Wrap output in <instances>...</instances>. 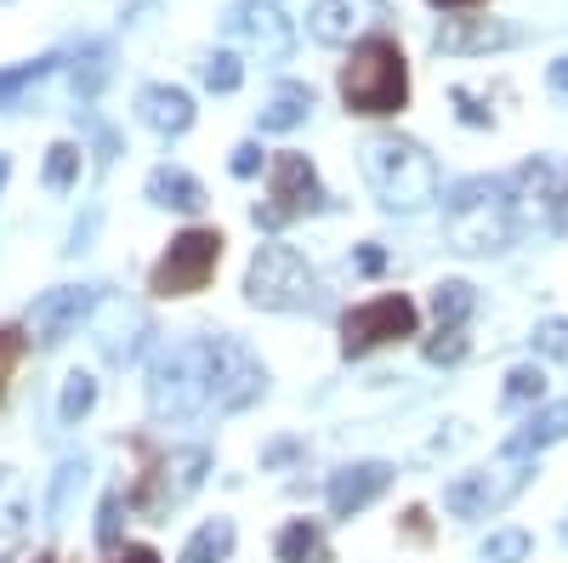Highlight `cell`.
<instances>
[{
    "label": "cell",
    "instance_id": "obj_1",
    "mask_svg": "<svg viewBox=\"0 0 568 563\" xmlns=\"http://www.w3.org/2000/svg\"><path fill=\"white\" fill-rule=\"evenodd\" d=\"M267 375L262 364L233 342V336H194L176 342L171 353H160L154 375H149V410L165 421L200 415V410H245L251 399H262Z\"/></svg>",
    "mask_w": 568,
    "mask_h": 563
},
{
    "label": "cell",
    "instance_id": "obj_2",
    "mask_svg": "<svg viewBox=\"0 0 568 563\" xmlns=\"http://www.w3.org/2000/svg\"><path fill=\"white\" fill-rule=\"evenodd\" d=\"M358 165H364V182L375 188V200L387 211H426L438 200V160L426 154L415 137H398V131H382L358 149Z\"/></svg>",
    "mask_w": 568,
    "mask_h": 563
},
{
    "label": "cell",
    "instance_id": "obj_3",
    "mask_svg": "<svg viewBox=\"0 0 568 563\" xmlns=\"http://www.w3.org/2000/svg\"><path fill=\"white\" fill-rule=\"evenodd\" d=\"M342 103L347 114H364V120H387V114H404L409 109V58L404 46L387 40V34H369L353 46V58L342 63Z\"/></svg>",
    "mask_w": 568,
    "mask_h": 563
},
{
    "label": "cell",
    "instance_id": "obj_4",
    "mask_svg": "<svg viewBox=\"0 0 568 563\" xmlns=\"http://www.w3.org/2000/svg\"><path fill=\"white\" fill-rule=\"evenodd\" d=\"M444 233H449V245L460 257H495V251H506L511 233H517L506 182H489V177L460 182L455 194L444 200Z\"/></svg>",
    "mask_w": 568,
    "mask_h": 563
},
{
    "label": "cell",
    "instance_id": "obj_5",
    "mask_svg": "<svg viewBox=\"0 0 568 563\" xmlns=\"http://www.w3.org/2000/svg\"><path fill=\"white\" fill-rule=\"evenodd\" d=\"M318 291V279L307 268V257L296 245H256L251 268H245V302L262 308V313H296L307 308Z\"/></svg>",
    "mask_w": 568,
    "mask_h": 563
},
{
    "label": "cell",
    "instance_id": "obj_6",
    "mask_svg": "<svg viewBox=\"0 0 568 563\" xmlns=\"http://www.w3.org/2000/svg\"><path fill=\"white\" fill-rule=\"evenodd\" d=\"M205 473H211V450H200V444H176V450H165V455H154L149 466H142V479L131 484V506L142 512V519H165L171 506H182L187 495H194L200 484H205Z\"/></svg>",
    "mask_w": 568,
    "mask_h": 563
},
{
    "label": "cell",
    "instance_id": "obj_7",
    "mask_svg": "<svg viewBox=\"0 0 568 563\" xmlns=\"http://www.w3.org/2000/svg\"><path fill=\"white\" fill-rule=\"evenodd\" d=\"M222 228H182L176 240L165 245V257L149 268V291L160 302L171 296H200L211 279H216V262H222Z\"/></svg>",
    "mask_w": 568,
    "mask_h": 563
},
{
    "label": "cell",
    "instance_id": "obj_8",
    "mask_svg": "<svg viewBox=\"0 0 568 563\" xmlns=\"http://www.w3.org/2000/svg\"><path fill=\"white\" fill-rule=\"evenodd\" d=\"M318 205H324V182H318L313 160L296 154V149H284V154H273V165H267V200H256L251 217H256V228L278 233V228L313 217Z\"/></svg>",
    "mask_w": 568,
    "mask_h": 563
},
{
    "label": "cell",
    "instance_id": "obj_9",
    "mask_svg": "<svg viewBox=\"0 0 568 563\" xmlns=\"http://www.w3.org/2000/svg\"><path fill=\"white\" fill-rule=\"evenodd\" d=\"M415 331H420V308L409 296H398V291L393 296H369V302L347 308V319H342V353L364 359V353L387 348V342H404Z\"/></svg>",
    "mask_w": 568,
    "mask_h": 563
},
{
    "label": "cell",
    "instance_id": "obj_10",
    "mask_svg": "<svg viewBox=\"0 0 568 563\" xmlns=\"http://www.w3.org/2000/svg\"><path fill=\"white\" fill-rule=\"evenodd\" d=\"M524 484H529V461H511L506 455V466H471V473H455L444 484V512H449V519H460V524L489 519V512H500Z\"/></svg>",
    "mask_w": 568,
    "mask_h": 563
},
{
    "label": "cell",
    "instance_id": "obj_11",
    "mask_svg": "<svg viewBox=\"0 0 568 563\" xmlns=\"http://www.w3.org/2000/svg\"><path fill=\"white\" fill-rule=\"evenodd\" d=\"M387 18H393L387 0H318L307 12V34L318 46H358L369 34H382Z\"/></svg>",
    "mask_w": 568,
    "mask_h": 563
},
{
    "label": "cell",
    "instance_id": "obj_12",
    "mask_svg": "<svg viewBox=\"0 0 568 563\" xmlns=\"http://www.w3.org/2000/svg\"><path fill=\"white\" fill-rule=\"evenodd\" d=\"M227 34L233 40H245L256 58H291V46H296V29L291 18H284L273 0H240V7L227 12Z\"/></svg>",
    "mask_w": 568,
    "mask_h": 563
},
{
    "label": "cell",
    "instance_id": "obj_13",
    "mask_svg": "<svg viewBox=\"0 0 568 563\" xmlns=\"http://www.w3.org/2000/svg\"><path fill=\"white\" fill-rule=\"evenodd\" d=\"M393 490V466L387 461H347V466H336L329 473V519H342V524H353L358 512L369 506V501H382Z\"/></svg>",
    "mask_w": 568,
    "mask_h": 563
},
{
    "label": "cell",
    "instance_id": "obj_14",
    "mask_svg": "<svg viewBox=\"0 0 568 563\" xmlns=\"http://www.w3.org/2000/svg\"><path fill=\"white\" fill-rule=\"evenodd\" d=\"M91 302H98V291H91V285H58V291H45L34 302V313H29V342H40V348L69 342L74 324L91 313Z\"/></svg>",
    "mask_w": 568,
    "mask_h": 563
},
{
    "label": "cell",
    "instance_id": "obj_15",
    "mask_svg": "<svg viewBox=\"0 0 568 563\" xmlns=\"http://www.w3.org/2000/svg\"><path fill=\"white\" fill-rule=\"evenodd\" d=\"M438 52L449 58H484V52H500V46H511V29L500 18H484V12H449L433 34Z\"/></svg>",
    "mask_w": 568,
    "mask_h": 563
},
{
    "label": "cell",
    "instance_id": "obj_16",
    "mask_svg": "<svg viewBox=\"0 0 568 563\" xmlns=\"http://www.w3.org/2000/svg\"><path fill=\"white\" fill-rule=\"evenodd\" d=\"M506 200H511V217H551L557 205V165L551 160H524L506 182Z\"/></svg>",
    "mask_w": 568,
    "mask_h": 563
},
{
    "label": "cell",
    "instance_id": "obj_17",
    "mask_svg": "<svg viewBox=\"0 0 568 563\" xmlns=\"http://www.w3.org/2000/svg\"><path fill=\"white\" fill-rule=\"evenodd\" d=\"M136 120L154 125L160 137H182L194 125V98L182 86H142L136 91Z\"/></svg>",
    "mask_w": 568,
    "mask_h": 563
},
{
    "label": "cell",
    "instance_id": "obj_18",
    "mask_svg": "<svg viewBox=\"0 0 568 563\" xmlns=\"http://www.w3.org/2000/svg\"><path fill=\"white\" fill-rule=\"evenodd\" d=\"M149 200L154 205H165V211H205V188H200V177L194 171H182V165H154L149 171Z\"/></svg>",
    "mask_w": 568,
    "mask_h": 563
},
{
    "label": "cell",
    "instance_id": "obj_19",
    "mask_svg": "<svg viewBox=\"0 0 568 563\" xmlns=\"http://www.w3.org/2000/svg\"><path fill=\"white\" fill-rule=\"evenodd\" d=\"M557 439H568V404H546L540 415H529L524 428L506 439V455H511V461H529V455H540V450L557 444Z\"/></svg>",
    "mask_w": 568,
    "mask_h": 563
},
{
    "label": "cell",
    "instance_id": "obj_20",
    "mask_svg": "<svg viewBox=\"0 0 568 563\" xmlns=\"http://www.w3.org/2000/svg\"><path fill=\"white\" fill-rule=\"evenodd\" d=\"M273 557L278 563H329V541L318 519H291L273 535Z\"/></svg>",
    "mask_w": 568,
    "mask_h": 563
},
{
    "label": "cell",
    "instance_id": "obj_21",
    "mask_svg": "<svg viewBox=\"0 0 568 563\" xmlns=\"http://www.w3.org/2000/svg\"><path fill=\"white\" fill-rule=\"evenodd\" d=\"M307 114H313V86L284 80L273 98H267V109H262V131H296Z\"/></svg>",
    "mask_w": 568,
    "mask_h": 563
},
{
    "label": "cell",
    "instance_id": "obj_22",
    "mask_svg": "<svg viewBox=\"0 0 568 563\" xmlns=\"http://www.w3.org/2000/svg\"><path fill=\"white\" fill-rule=\"evenodd\" d=\"M471 308H478V291H471L466 279H444V285H433V319L444 324V331H466Z\"/></svg>",
    "mask_w": 568,
    "mask_h": 563
},
{
    "label": "cell",
    "instance_id": "obj_23",
    "mask_svg": "<svg viewBox=\"0 0 568 563\" xmlns=\"http://www.w3.org/2000/svg\"><path fill=\"white\" fill-rule=\"evenodd\" d=\"M233 541H240V535H233V519H211V524H200L194 535H187L176 563H222L233 552Z\"/></svg>",
    "mask_w": 568,
    "mask_h": 563
},
{
    "label": "cell",
    "instance_id": "obj_24",
    "mask_svg": "<svg viewBox=\"0 0 568 563\" xmlns=\"http://www.w3.org/2000/svg\"><path fill=\"white\" fill-rule=\"evenodd\" d=\"M91 404H98V382H91L85 370H74L63 382V399H58V421L63 428H80V421L91 415Z\"/></svg>",
    "mask_w": 568,
    "mask_h": 563
},
{
    "label": "cell",
    "instance_id": "obj_25",
    "mask_svg": "<svg viewBox=\"0 0 568 563\" xmlns=\"http://www.w3.org/2000/svg\"><path fill=\"white\" fill-rule=\"evenodd\" d=\"M85 149L80 143H52V154H45V188H52V194H69V188L80 182V160Z\"/></svg>",
    "mask_w": 568,
    "mask_h": 563
},
{
    "label": "cell",
    "instance_id": "obj_26",
    "mask_svg": "<svg viewBox=\"0 0 568 563\" xmlns=\"http://www.w3.org/2000/svg\"><path fill=\"white\" fill-rule=\"evenodd\" d=\"M500 399H506V404H540V399H546V370H540V364H511Z\"/></svg>",
    "mask_w": 568,
    "mask_h": 563
},
{
    "label": "cell",
    "instance_id": "obj_27",
    "mask_svg": "<svg viewBox=\"0 0 568 563\" xmlns=\"http://www.w3.org/2000/svg\"><path fill=\"white\" fill-rule=\"evenodd\" d=\"M529 552H535V535L517 530V524H506V530H495L484 541V563H524Z\"/></svg>",
    "mask_w": 568,
    "mask_h": 563
},
{
    "label": "cell",
    "instance_id": "obj_28",
    "mask_svg": "<svg viewBox=\"0 0 568 563\" xmlns=\"http://www.w3.org/2000/svg\"><path fill=\"white\" fill-rule=\"evenodd\" d=\"M200 74H205L211 91H240V86H245V63L233 58V52H211V58L200 63Z\"/></svg>",
    "mask_w": 568,
    "mask_h": 563
},
{
    "label": "cell",
    "instance_id": "obj_29",
    "mask_svg": "<svg viewBox=\"0 0 568 563\" xmlns=\"http://www.w3.org/2000/svg\"><path fill=\"white\" fill-rule=\"evenodd\" d=\"M52 63H58V58H34V63H23V69H7V74H0V109H12V98H18L23 86H34V80L52 74Z\"/></svg>",
    "mask_w": 568,
    "mask_h": 563
},
{
    "label": "cell",
    "instance_id": "obj_30",
    "mask_svg": "<svg viewBox=\"0 0 568 563\" xmlns=\"http://www.w3.org/2000/svg\"><path fill=\"white\" fill-rule=\"evenodd\" d=\"M23 348H29V336L12 331V324H0V399H7L12 375H18V364H23Z\"/></svg>",
    "mask_w": 568,
    "mask_h": 563
},
{
    "label": "cell",
    "instance_id": "obj_31",
    "mask_svg": "<svg viewBox=\"0 0 568 563\" xmlns=\"http://www.w3.org/2000/svg\"><path fill=\"white\" fill-rule=\"evenodd\" d=\"M455 359H466V331H433V342H426V364H455Z\"/></svg>",
    "mask_w": 568,
    "mask_h": 563
},
{
    "label": "cell",
    "instance_id": "obj_32",
    "mask_svg": "<svg viewBox=\"0 0 568 563\" xmlns=\"http://www.w3.org/2000/svg\"><path fill=\"white\" fill-rule=\"evenodd\" d=\"M449 98H455V109H460V120H466V125H500V114H495V109H484V98H478L471 86H455Z\"/></svg>",
    "mask_w": 568,
    "mask_h": 563
},
{
    "label": "cell",
    "instance_id": "obj_33",
    "mask_svg": "<svg viewBox=\"0 0 568 563\" xmlns=\"http://www.w3.org/2000/svg\"><path fill=\"white\" fill-rule=\"evenodd\" d=\"M535 348L557 364H568V319H546L540 331H535Z\"/></svg>",
    "mask_w": 568,
    "mask_h": 563
},
{
    "label": "cell",
    "instance_id": "obj_34",
    "mask_svg": "<svg viewBox=\"0 0 568 563\" xmlns=\"http://www.w3.org/2000/svg\"><path fill=\"white\" fill-rule=\"evenodd\" d=\"M409 541H433V524H426V506H404V524H398Z\"/></svg>",
    "mask_w": 568,
    "mask_h": 563
},
{
    "label": "cell",
    "instance_id": "obj_35",
    "mask_svg": "<svg viewBox=\"0 0 568 563\" xmlns=\"http://www.w3.org/2000/svg\"><path fill=\"white\" fill-rule=\"evenodd\" d=\"M256 171H262V149L240 143V149H233V177H256Z\"/></svg>",
    "mask_w": 568,
    "mask_h": 563
},
{
    "label": "cell",
    "instance_id": "obj_36",
    "mask_svg": "<svg viewBox=\"0 0 568 563\" xmlns=\"http://www.w3.org/2000/svg\"><path fill=\"white\" fill-rule=\"evenodd\" d=\"M98 535H103V546H114V541H120V495H109V501H103V524H98Z\"/></svg>",
    "mask_w": 568,
    "mask_h": 563
},
{
    "label": "cell",
    "instance_id": "obj_37",
    "mask_svg": "<svg viewBox=\"0 0 568 563\" xmlns=\"http://www.w3.org/2000/svg\"><path fill=\"white\" fill-rule=\"evenodd\" d=\"M551 228L568 233V171L557 177V205H551Z\"/></svg>",
    "mask_w": 568,
    "mask_h": 563
},
{
    "label": "cell",
    "instance_id": "obj_38",
    "mask_svg": "<svg viewBox=\"0 0 568 563\" xmlns=\"http://www.w3.org/2000/svg\"><path fill=\"white\" fill-rule=\"evenodd\" d=\"M109 563H160V552L154 546H120Z\"/></svg>",
    "mask_w": 568,
    "mask_h": 563
},
{
    "label": "cell",
    "instance_id": "obj_39",
    "mask_svg": "<svg viewBox=\"0 0 568 563\" xmlns=\"http://www.w3.org/2000/svg\"><path fill=\"white\" fill-rule=\"evenodd\" d=\"M546 80H551V91H557V98L568 103V58H557V63L546 69Z\"/></svg>",
    "mask_w": 568,
    "mask_h": 563
},
{
    "label": "cell",
    "instance_id": "obj_40",
    "mask_svg": "<svg viewBox=\"0 0 568 563\" xmlns=\"http://www.w3.org/2000/svg\"><path fill=\"white\" fill-rule=\"evenodd\" d=\"M387 268V257L375 251V245H358V273H382Z\"/></svg>",
    "mask_w": 568,
    "mask_h": 563
},
{
    "label": "cell",
    "instance_id": "obj_41",
    "mask_svg": "<svg viewBox=\"0 0 568 563\" xmlns=\"http://www.w3.org/2000/svg\"><path fill=\"white\" fill-rule=\"evenodd\" d=\"M433 7H444V12H478V7H489V0H433Z\"/></svg>",
    "mask_w": 568,
    "mask_h": 563
},
{
    "label": "cell",
    "instance_id": "obj_42",
    "mask_svg": "<svg viewBox=\"0 0 568 563\" xmlns=\"http://www.w3.org/2000/svg\"><path fill=\"white\" fill-rule=\"evenodd\" d=\"M0 563H52V557H45V552H34V557H0Z\"/></svg>",
    "mask_w": 568,
    "mask_h": 563
},
{
    "label": "cell",
    "instance_id": "obj_43",
    "mask_svg": "<svg viewBox=\"0 0 568 563\" xmlns=\"http://www.w3.org/2000/svg\"><path fill=\"white\" fill-rule=\"evenodd\" d=\"M7 177H12V160H7V154H0V188H7Z\"/></svg>",
    "mask_w": 568,
    "mask_h": 563
},
{
    "label": "cell",
    "instance_id": "obj_44",
    "mask_svg": "<svg viewBox=\"0 0 568 563\" xmlns=\"http://www.w3.org/2000/svg\"><path fill=\"white\" fill-rule=\"evenodd\" d=\"M562 541H568V524H562Z\"/></svg>",
    "mask_w": 568,
    "mask_h": 563
}]
</instances>
